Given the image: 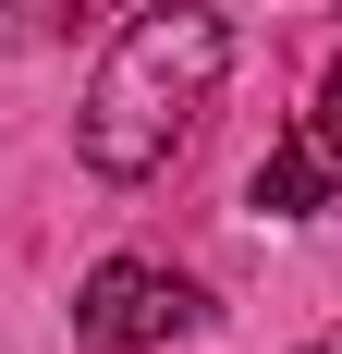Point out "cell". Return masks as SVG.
Returning <instances> with one entry per match:
<instances>
[{
	"label": "cell",
	"mask_w": 342,
	"mask_h": 354,
	"mask_svg": "<svg viewBox=\"0 0 342 354\" xmlns=\"http://www.w3.org/2000/svg\"><path fill=\"white\" fill-rule=\"evenodd\" d=\"M220 73H233V25H220L208 0H135V25L110 37L98 86H86V122H73L86 171H98V183L171 171V159L196 147Z\"/></svg>",
	"instance_id": "1"
},
{
	"label": "cell",
	"mask_w": 342,
	"mask_h": 354,
	"mask_svg": "<svg viewBox=\"0 0 342 354\" xmlns=\"http://www.w3.org/2000/svg\"><path fill=\"white\" fill-rule=\"evenodd\" d=\"M196 318H208V293L183 269H159V257H110L73 293V342L86 354H147V342H171V330H196Z\"/></svg>",
	"instance_id": "2"
},
{
	"label": "cell",
	"mask_w": 342,
	"mask_h": 354,
	"mask_svg": "<svg viewBox=\"0 0 342 354\" xmlns=\"http://www.w3.org/2000/svg\"><path fill=\"white\" fill-rule=\"evenodd\" d=\"M318 196H330V147H318V135H281L269 159H257V208L294 220V208H318Z\"/></svg>",
	"instance_id": "3"
},
{
	"label": "cell",
	"mask_w": 342,
	"mask_h": 354,
	"mask_svg": "<svg viewBox=\"0 0 342 354\" xmlns=\"http://www.w3.org/2000/svg\"><path fill=\"white\" fill-rule=\"evenodd\" d=\"M306 135H318V147L342 159V62H330V86H318V110H306Z\"/></svg>",
	"instance_id": "4"
},
{
	"label": "cell",
	"mask_w": 342,
	"mask_h": 354,
	"mask_svg": "<svg viewBox=\"0 0 342 354\" xmlns=\"http://www.w3.org/2000/svg\"><path fill=\"white\" fill-rule=\"evenodd\" d=\"M12 12H25V25H49V37H62L73 12H98V0H12Z\"/></svg>",
	"instance_id": "5"
},
{
	"label": "cell",
	"mask_w": 342,
	"mask_h": 354,
	"mask_svg": "<svg viewBox=\"0 0 342 354\" xmlns=\"http://www.w3.org/2000/svg\"><path fill=\"white\" fill-rule=\"evenodd\" d=\"M306 354H330V342H306Z\"/></svg>",
	"instance_id": "6"
}]
</instances>
